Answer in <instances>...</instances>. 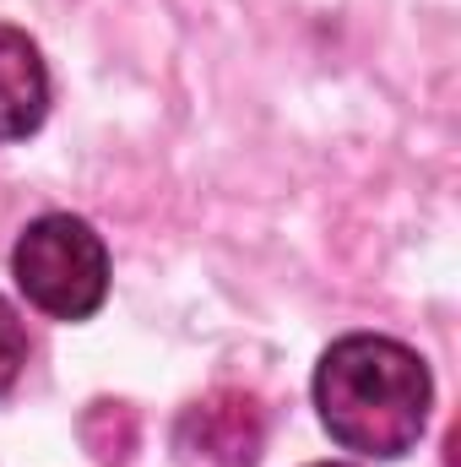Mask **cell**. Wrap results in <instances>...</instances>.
Masks as SVG:
<instances>
[{
	"label": "cell",
	"instance_id": "obj_1",
	"mask_svg": "<svg viewBox=\"0 0 461 467\" xmlns=\"http://www.w3.org/2000/svg\"><path fill=\"white\" fill-rule=\"evenodd\" d=\"M429 402H435L429 364L396 337L353 332L332 343L315 369L321 424L332 430L337 446L374 462H396L424 441Z\"/></svg>",
	"mask_w": 461,
	"mask_h": 467
},
{
	"label": "cell",
	"instance_id": "obj_2",
	"mask_svg": "<svg viewBox=\"0 0 461 467\" xmlns=\"http://www.w3.org/2000/svg\"><path fill=\"white\" fill-rule=\"evenodd\" d=\"M11 277L33 310L55 321H87L109 299V250L87 218L49 213L22 229L11 250Z\"/></svg>",
	"mask_w": 461,
	"mask_h": 467
},
{
	"label": "cell",
	"instance_id": "obj_3",
	"mask_svg": "<svg viewBox=\"0 0 461 467\" xmlns=\"http://www.w3.org/2000/svg\"><path fill=\"white\" fill-rule=\"evenodd\" d=\"M261 441H266V419L244 391H212L185 413V446L223 467H250L261 457Z\"/></svg>",
	"mask_w": 461,
	"mask_h": 467
},
{
	"label": "cell",
	"instance_id": "obj_4",
	"mask_svg": "<svg viewBox=\"0 0 461 467\" xmlns=\"http://www.w3.org/2000/svg\"><path fill=\"white\" fill-rule=\"evenodd\" d=\"M49 115V66L22 27L0 22V141H27Z\"/></svg>",
	"mask_w": 461,
	"mask_h": 467
},
{
	"label": "cell",
	"instance_id": "obj_5",
	"mask_svg": "<svg viewBox=\"0 0 461 467\" xmlns=\"http://www.w3.org/2000/svg\"><path fill=\"white\" fill-rule=\"evenodd\" d=\"M22 364H27V332H22V321H16V310L0 299V397L16 386V375H22Z\"/></svg>",
	"mask_w": 461,
	"mask_h": 467
},
{
	"label": "cell",
	"instance_id": "obj_6",
	"mask_svg": "<svg viewBox=\"0 0 461 467\" xmlns=\"http://www.w3.org/2000/svg\"><path fill=\"white\" fill-rule=\"evenodd\" d=\"M315 467H343V462H315Z\"/></svg>",
	"mask_w": 461,
	"mask_h": 467
}]
</instances>
